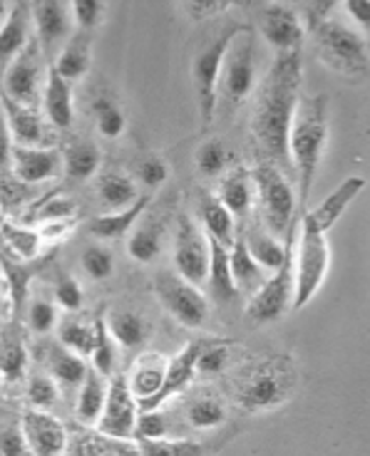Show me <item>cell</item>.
<instances>
[{
	"label": "cell",
	"instance_id": "obj_1",
	"mask_svg": "<svg viewBox=\"0 0 370 456\" xmlns=\"http://www.w3.org/2000/svg\"><path fill=\"white\" fill-rule=\"evenodd\" d=\"M301 50L278 53L256 92L251 112V139L259 161L284 171L289 164V132L301 100Z\"/></svg>",
	"mask_w": 370,
	"mask_h": 456
},
{
	"label": "cell",
	"instance_id": "obj_2",
	"mask_svg": "<svg viewBox=\"0 0 370 456\" xmlns=\"http://www.w3.org/2000/svg\"><path fill=\"white\" fill-rule=\"evenodd\" d=\"M299 385V370L289 354H267L236 370L232 397L249 414H264L289 402Z\"/></svg>",
	"mask_w": 370,
	"mask_h": 456
},
{
	"label": "cell",
	"instance_id": "obj_3",
	"mask_svg": "<svg viewBox=\"0 0 370 456\" xmlns=\"http://www.w3.org/2000/svg\"><path fill=\"white\" fill-rule=\"evenodd\" d=\"M328 147V97H301L289 132V159L299 179V204L308 206L316 174Z\"/></svg>",
	"mask_w": 370,
	"mask_h": 456
},
{
	"label": "cell",
	"instance_id": "obj_4",
	"mask_svg": "<svg viewBox=\"0 0 370 456\" xmlns=\"http://www.w3.org/2000/svg\"><path fill=\"white\" fill-rule=\"evenodd\" d=\"M325 231L311 211H306L299 224V251H296V271H293V310H303L318 290L324 288L325 275L331 268V243Z\"/></svg>",
	"mask_w": 370,
	"mask_h": 456
},
{
	"label": "cell",
	"instance_id": "obj_5",
	"mask_svg": "<svg viewBox=\"0 0 370 456\" xmlns=\"http://www.w3.org/2000/svg\"><path fill=\"white\" fill-rule=\"evenodd\" d=\"M308 33L316 40V53L321 62L336 69L343 77H366L368 75V43L366 35L356 33L341 20L321 18L308 25Z\"/></svg>",
	"mask_w": 370,
	"mask_h": 456
},
{
	"label": "cell",
	"instance_id": "obj_6",
	"mask_svg": "<svg viewBox=\"0 0 370 456\" xmlns=\"http://www.w3.org/2000/svg\"><path fill=\"white\" fill-rule=\"evenodd\" d=\"M246 30H251L249 25H226L224 30L204 40L192 60V80H194V92H197L199 117L201 125L209 126L214 122L217 114V97H219V77L224 57L229 53L232 43Z\"/></svg>",
	"mask_w": 370,
	"mask_h": 456
},
{
	"label": "cell",
	"instance_id": "obj_7",
	"mask_svg": "<svg viewBox=\"0 0 370 456\" xmlns=\"http://www.w3.org/2000/svg\"><path fill=\"white\" fill-rule=\"evenodd\" d=\"M251 183H254L256 196L261 214L267 218V228L271 236H284L293 228V214H296V194L293 186L286 179V174L274 167L256 161L251 171Z\"/></svg>",
	"mask_w": 370,
	"mask_h": 456
},
{
	"label": "cell",
	"instance_id": "obj_8",
	"mask_svg": "<svg viewBox=\"0 0 370 456\" xmlns=\"http://www.w3.org/2000/svg\"><path fill=\"white\" fill-rule=\"evenodd\" d=\"M154 296L160 297L162 308L185 328H204L209 320V300L201 288L192 285L174 271H160L152 281Z\"/></svg>",
	"mask_w": 370,
	"mask_h": 456
},
{
	"label": "cell",
	"instance_id": "obj_9",
	"mask_svg": "<svg viewBox=\"0 0 370 456\" xmlns=\"http://www.w3.org/2000/svg\"><path fill=\"white\" fill-rule=\"evenodd\" d=\"M256 87V43L251 30L242 33L229 47L224 57L219 77V90L224 100L239 107V104L254 92Z\"/></svg>",
	"mask_w": 370,
	"mask_h": 456
},
{
	"label": "cell",
	"instance_id": "obj_10",
	"mask_svg": "<svg viewBox=\"0 0 370 456\" xmlns=\"http://www.w3.org/2000/svg\"><path fill=\"white\" fill-rule=\"evenodd\" d=\"M47 69L43 72V53L40 45L35 40V35L30 37V43L12 57L11 62L5 65L3 72V94L11 97L12 102L25 104V107H33L43 92L45 85Z\"/></svg>",
	"mask_w": 370,
	"mask_h": 456
},
{
	"label": "cell",
	"instance_id": "obj_11",
	"mask_svg": "<svg viewBox=\"0 0 370 456\" xmlns=\"http://www.w3.org/2000/svg\"><path fill=\"white\" fill-rule=\"evenodd\" d=\"M139 404L132 389L127 385V375L115 372L107 382V397L100 419H97V434L104 439L115 442H127L135 434V422H137Z\"/></svg>",
	"mask_w": 370,
	"mask_h": 456
},
{
	"label": "cell",
	"instance_id": "obj_12",
	"mask_svg": "<svg viewBox=\"0 0 370 456\" xmlns=\"http://www.w3.org/2000/svg\"><path fill=\"white\" fill-rule=\"evenodd\" d=\"M291 300H293V246L284 265L267 275L264 285L249 297L243 313L254 325H267L281 320V315L291 308Z\"/></svg>",
	"mask_w": 370,
	"mask_h": 456
},
{
	"label": "cell",
	"instance_id": "obj_13",
	"mask_svg": "<svg viewBox=\"0 0 370 456\" xmlns=\"http://www.w3.org/2000/svg\"><path fill=\"white\" fill-rule=\"evenodd\" d=\"M174 273L192 285L207 283L209 273V239L207 233L189 216H179L174 239Z\"/></svg>",
	"mask_w": 370,
	"mask_h": 456
},
{
	"label": "cell",
	"instance_id": "obj_14",
	"mask_svg": "<svg viewBox=\"0 0 370 456\" xmlns=\"http://www.w3.org/2000/svg\"><path fill=\"white\" fill-rule=\"evenodd\" d=\"M254 18L261 35L267 37L268 45L276 47V53H291L303 47L306 28L296 8L284 3L254 5Z\"/></svg>",
	"mask_w": 370,
	"mask_h": 456
},
{
	"label": "cell",
	"instance_id": "obj_15",
	"mask_svg": "<svg viewBox=\"0 0 370 456\" xmlns=\"http://www.w3.org/2000/svg\"><path fill=\"white\" fill-rule=\"evenodd\" d=\"M30 15H33V30L35 40L40 45V53L45 60H53L55 50H62V45L72 35V12H70L68 3L60 0H43V3H33L30 5Z\"/></svg>",
	"mask_w": 370,
	"mask_h": 456
},
{
	"label": "cell",
	"instance_id": "obj_16",
	"mask_svg": "<svg viewBox=\"0 0 370 456\" xmlns=\"http://www.w3.org/2000/svg\"><path fill=\"white\" fill-rule=\"evenodd\" d=\"M21 429H23L28 446L35 456H65L70 449L68 427L60 422L55 414L43 410H28L21 417Z\"/></svg>",
	"mask_w": 370,
	"mask_h": 456
},
{
	"label": "cell",
	"instance_id": "obj_17",
	"mask_svg": "<svg viewBox=\"0 0 370 456\" xmlns=\"http://www.w3.org/2000/svg\"><path fill=\"white\" fill-rule=\"evenodd\" d=\"M62 174V154L55 147H18L11 151V176L25 186L50 182Z\"/></svg>",
	"mask_w": 370,
	"mask_h": 456
},
{
	"label": "cell",
	"instance_id": "obj_18",
	"mask_svg": "<svg viewBox=\"0 0 370 456\" xmlns=\"http://www.w3.org/2000/svg\"><path fill=\"white\" fill-rule=\"evenodd\" d=\"M199 350H201V340H192L186 342L185 347L174 354V357H169L162 387H160V392H157L154 397L147 399V402H142L139 410H162L164 402H169V399L177 397V395H182V392L192 385V379L197 377Z\"/></svg>",
	"mask_w": 370,
	"mask_h": 456
},
{
	"label": "cell",
	"instance_id": "obj_19",
	"mask_svg": "<svg viewBox=\"0 0 370 456\" xmlns=\"http://www.w3.org/2000/svg\"><path fill=\"white\" fill-rule=\"evenodd\" d=\"M30 353L25 345V332L18 320H11L0 330V379L8 385H18L28 377Z\"/></svg>",
	"mask_w": 370,
	"mask_h": 456
},
{
	"label": "cell",
	"instance_id": "obj_20",
	"mask_svg": "<svg viewBox=\"0 0 370 456\" xmlns=\"http://www.w3.org/2000/svg\"><path fill=\"white\" fill-rule=\"evenodd\" d=\"M0 104H3L5 119H8L12 144H18V147H45V125H43V117L35 112L33 107L12 102L11 97H5L3 92H0Z\"/></svg>",
	"mask_w": 370,
	"mask_h": 456
},
{
	"label": "cell",
	"instance_id": "obj_21",
	"mask_svg": "<svg viewBox=\"0 0 370 456\" xmlns=\"http://www.w3.org/2000/svg\"><path fill=\"white\" fill-rule=\"evenodd\" d=\"M167 362H169V357H164L162 353H142L135 357L127 375V385L137 399V404L147 402L160 392L164 372H167Z\"/></svg>",
	"mask_w": 370,
	"mask_h": 456
},
{
	"label": "cell",
	"instance_id": "obj_22",
	"mask_svg": "<svg viewBox=\"0 0 370 456\" xmlns=\"http://www.w3.org/2000/svg\"><path fill=\"white\" fill-rule=\"evenodd\" d=\"M33 15L28 3H15L0 25V65H8L33 37Z\"/></svg>",
	"mask_w": 370,
	"mask_h": 456
},
{
	"label": "cell",
	"instance_id": "obj_23",
	"mask_svg": "<svg viewBox=\"0 0 370 456\" xmlns=\"http://www.w3.org/2000/svg\"><path fill=\"white\" fill-rule=\"evenodd\" d=\"M43 110L50 125L55 129H70L72 117H75V104H72V85L62 80L53 65L47 68L45 85H43Z\"/></svg>",
	"mask_w": 370,
	"mask_h": 456
},
{
	"label": "cell",
	"instance_id": "obj_24",
	"mask_svg": "<svg viewBox=\"0 0 370 456\" xmlns=\"http://www.w3.org/2000/svg\"><path fill=\"white\" fill-rule=\"evenodd\" d=\"M90 65H93V33L78 30V33L70 35V40L62 45L53 69L62 80L72 85L90 72Z\"/></svg>",
	"mask_w": 370,
	"mask_h": 456
},
{
	"label": "cell",
	"instance_id": "obj_25",
	"mask_svg": "<svg viewBox=\"0 0 370 456\" xmlns=\"http://www.w3.org/2000/svg\"><path fill=\"white\" fill-rule=\"evenodd\" d=\"M243 240H246V248L251 253V258L259 263V268L264 271V273H274L278 271L284 261L289 258L291 246H293V228L289 231V240L286 243H281L276 236H271L268 231L264 228H251V231H246L243 233Z\"/></svg>",
	"mask_w": 370,
	"mask_h": 456
},
{
	"label": "cell",
	"instance_id": "obj_26",
	"mask_svg": "<svg viewBox=\"0 0 370 456\" xmlns=\"http://www.w3.org/2000/svg\"><path fill=\"white\" fill-rule=\"evenodd\" d=\"M104 322L117 345L125 350H142L144 342L150 340V322L137 310L117 308L104 315Z\"/></svg>",
	"mask_w": 370,
	"mask_h": 456
},
{
	"label": "cell",
	"instance_id": "obj_27",
	"mask_svg": "<svg viewBox=\"0 0 370 456\" xmlns=\"http://www.w3.org/2000/svg\"><path fill=\"white\" fill-rule=\"evenodd\" d=\"M207 283L214 303H219V305H229L234 303V297L239 296V290L234 285L232 268H229V248L214 239H209Z\"/></svg>",
	"mask_w": 370,
	"mask_h": 456
},
{
	"label": "cell",
	"instance_id": "obj_28",
	"mask_svg": "<svg viewBox=\"0 0 370 456\" xmlns=\"http://www.w3.org/2000/svg\"><path fill=\"white\" fill-rule=\"evenodd\" d=\"M217 199L221 201V206L236 218H243L249 211H251V204H254V183H251V171L239 169L229 171L224 179L219 182V191H217Z\"/></svg>",
	"mask_w": 370,
	"mask_h": 456
},
{
	"label": "cell",
	"instance_id": "obj_29",
	"mask_svg": "<svg viewBox=\"0 0 370 456\" xmlns=\"http://www.w3.org/2000/svg\"><path fill=\"white\" fill-rule=\"evenodd\" d=\"M229 268H232L234 285H236L239 293H251L254 296L267 281V273L259 268V263L251 258V253L246 248L243 233H236V239L229 246Z\"/></svg>",
	"mask_w": 370,
	"mask_h": 456
},
{
	"label": "cell",
	"instance_id": "obj_30",
	"mask_svg": "<svg viewBox=\"0 0 370 456\" xmlns=\"http://www.w3.org/2000/svg\"><path fill=\"white\" fill-rule=\"evenodd\" d=\"M43 357H45V367L50 377L58 385H65V387H80L87 370H90V365L82 360L80 354L65 350L60 342L58 345H47Z\"/></svg>",
	"mask_w": 370,
	"mask_h": 456
},
{
	"label": "cell",
	"instance_id": "obj_31",
	"mask_svg": "<svg viewBox=\"0 0 370 456\" xmlns=\"http://www.w3.org/2000/svg\"><path fill=\"white\" fill-rule=\"evenodd\" d=\"M150 201L152 199L147 194L137 196V201L129 204L127 208L110 211V214H104V216L95 218L93 224H90V231H93L95 236H100V239H122V236H127L129 231L135 228L139 216L150 208Z\"/></svg>",
	"mask_w": 370,
	"mask_h": 456
},
{
	"label": "cell",
	"instance_id": "obj_32",
	"mask_svg": "<svg viewBox=\"0 0 370 456\" xmlns=\"http://www.w3.org/2000/svg\"><path fill=\"white\" fill-rule=\"evenodd\" d=\"M197 214L207 239L219 240L221 246H232L234 240V216L221 206V201L214 194L199 196Z\"/></svg>",
	"mask_w": 370,
	"mask_h": 456
},
{
	"label": "cell",
	"instance_id": "obj_33",
	"mask_svg": "<svg viewBox=\"0 0 370 456\" xmlns=\"http://www.w3.org/2000/svg\"><path fill=\"white\" fill-rule=\"evenodd\" d=\"M107 377L95 372L93 367L87 370V375L82 379L80 392H78V404H75V417L80 419L85 427H95L100 414H103L104 397H107Z\"/></svg>",
	"mask_w": 370,
	"mask_h": 456
},
{
	"label": "cell",
	"instance_id": "obj_34",
	"mask_svg": "<svg viewBox=\"0 0 370 456\" xmlns=\"http://www.w3.org/2000/svg\"><path fill=\"white\" fill-rule=\"evenodd\" d=\"M100 159L103 154L93 142H75L62 154V174L68 182H87L95 171L100 169Z\"/></svg>",
	"mask_w": 370,
	"mask_h": 456
},
{
	"label": "cell",
	"instance_id": "obj_35",
	"mask_svg": "<svg viewBox=\"0 0 370 456\" xmlns=\"http://www.w3.org/2000/svg\"><path fill=\"white\" fill-rule=\"evenodd\" d=\"M185 417L189 427H194L199 432H209V429H217L226 422V404L217 395L201 392L186 402Z\"/></svg>",
	"mask_w": 370,
	"mask_h": 456
},
{
	"label": "cell",
	"instance_id": "obj_36",
	"mask_svg": "<svg viewBox=\"0 0 370 456\" xmlns=\"http://www.w3.org/2000/svg\"><path fill=\"white\" fill-rule=\"evenodd\" d=\"M0 243L8 248V251L21 258V261H35L40 253H43V236L40 231L33 226H21V224H11L5 221L0 226Z\"/></svg>",
	"mask_w": 370,
	"mask_h": 456
},
{
	"label": "cell",
	"instance_id": "obj_37",
	"mask_svg": "<svg viewBox=\"0 0 370 456\" xmlns=\"http://www.w3.org/2000/svg\"><path fill=\"white\" fill-rule=\"evenodd\" d=\"M0 271L5 275V285L11 290V305L12 310H23V305L28 303V285H30V278H33V271L25 265V261L15 258L3 243H0Z\"/></svg>",
	"mask_w": 370,
	"mask_h": 456
},
{
	"label": "cell",
	"instance_id": "obj_38",
	"mask_svg": "<svg viewBox=\"0 0 370 456\" xmlns=\"http://www.w3.org/2000/svg\"><path fill=\"white\" fill-rule=\"evenodd\" d=\"M97 194L103 199V204L112 211L127 208L129 204L137 201V186L135 182L125 176L122 171H104L97 179Z\"/></svg>",
	"mask_w": 370,
	"mask_h": 456
},
{
	"label": "cell",
	"instance_id": "obj_39",
	"mask_svg": "<svg viewBox=\"0 0 370 456\" xmlns=\"http://www.w3.org/2000/svg\"><path fill=\"white\" fill-rule=\"evenodd\" d=\"M236 347L234 340H201V350L197 354V377L211 379V377L226 372L232 365V350Z\"/></svg>",
	"mask_w": 370,
	"mask_h": 456
},
{
	"label": "cell",
	"instance_id": "obj_40",
	"mask_svg": "<svg viewBox=\"0 0 370 456\" xmlns=\"http://www.w3.org/2000/svg\"><path fill=\"white\" fill-rule=\"evenodd\" d=\"M58 340L65 350L80 354L82 360L90 357L95 342V318H68L58 322Z\"/></svg>",
	"mask_w": 370,
	"mask_h": 456
},
{
	"label": "cell",
	"instance_id": "obj_41",
	"mask_svg": "<svg viewBox=\"0 0 370 456\" xmlns=\"http://www.w3.org/2000/svg\"><path fill=\"white\" fill-rule=\"evenodd\" d=\"M90 362H93L95 372H100V375L107 377V379L117 372L115 338L107 330L104 315H97V318H95V342L93 353H90Z\"/></svg>",
	"mask_w": 370,
	"mask_h": 456
},
{
	"label": "cell",
	"instance_id": "obj_42",
	"mask_svg": "<svg viewBox=\"0 0 370 456\" xmlns=\"http://www.w3.org/2000/svg\"><path fill=\"white\" fill-rule=\"evenodd\" d=\"M127 253L132 261L152 263L162 253V226L160 224H142L127 239Z\"/></svg>",
	"mask_w": 370,
	"mask_h": 456
},
{
	"label": "cell",
	"instance_id": "obj_43",
	"mask_svg": "<svg viewBox=\"0 0 370 456\" xmlns=\"http://www.w3.org/2000/svg\"><path fill=\"white\" fill-rule=\"evenodd\" d=\"M93 114L95 122H97V132H100L103 137L117 139L125 134L127 119H125V112L117 107V102L112 97H95Z\"/></svg>",
	"mask_w": 370,
	"mask_h": 456
},
{
	"label": "cell",
	"instance_id": "obj_44",
	"mask_svg": "<svg viewBox=\"0 0 370 456\" xmlns=\"http://www.w3.org/2000/svg\"><path fill=\"white\" fill-rule=\"evenodd\" d=\"M137 456H204L207 449L194 439H152L137 442Z\"/></svg>",
	"mask_w": 370,
	"mask_h": 456
},
{
	"label": "cell",
	"instance_id": "obj_45",
	"mask_svg": "<svg viewBox=\"0 0 370 456\" xmlns=\"http://www.w3.org/2000/svg\"><path fill=\"white\" fill-rule=\"evenodd\" d=\"M80 265L87 278L103 283V281L112 278V273H115V253L110 251L107 246L93 243V246H87V248L82 251Z\"/></svg>",
	"mask_w": 370,
	"mask_h": 456
},
{
	"label": "cell",
	"instance_id": "obj_46",
	"mask_svg": "<svg viewBox=\"0 0 370 456\" xmlns=\"http://www.w3.org/2000/svg\"><path fill=\"white\" fill-rule=\"evenodd\" d=\"M25 399H28L30 410L47 411L50 407H55V404H58V399H60L58 382H55L50 375L28 377V385H25Z\"/></svg>",
	"mask_w": 370,
	"mask_h": 456
},
{
	"label": "cell",
	"instance_id": "obj_47",
	"mask_svg": "<svg viewBox=\"0 0 370 456\" xmlns=\"http://www.w3.org/2000/svg\"><path fill=\"white\" fill-rule=\"evenodd\" d=\"M25 320H28L30 332H35V335H50L60 322L58 305L45 300V297H33L28 303V310H25Z\"/></svg>",
	"mask_w": 370,
	"mask_h": 456
},
{
	"label": "cell",
	"instance_id": "obj_48",
	"mask_svg": "<svg viewBox=\"0 0 370 456\" xmlns=\"http://www.w3.org/2000/svg\"><path fill=\"white\" fill-rule=\"evenodd\" d=\"M197 169L201 176H219L226 161H229V149L221 139H209L197 149Z\"/></svg>",
	"mask_w": 370,
	"mask_h": 456
},
{
	"label": "cell",
	"instance_id": "obj_49",
	"mask_svg": "<svg viewBox=\"0 0 370 456\" xmlns=\"http://www.w3.org/2000/svg\"><path fill=\"white\" fill-rule=\"evenodd\" d=\"M167 434H169V422L162 410H139L132 439L152 442V439H164Z\"/></svg>",
	"mask_w": 370,
	"mask_h": 456
},
{
	"label": "cell",
	"instance_id": "obj_50",
	"mask_svg": "<svg viewBox=\"0 0 370 456\" xmlns=\"http://www.w3.org/2000/svg\"><path fill=\"white\" fill-rule=\"evenodd\" d=\"M70 12H72V23H78L80 30L93 33L95 28L103 23L107 5L100 3V0H80V3H72L70 5Z\"/></svg>",
	"mask_w": 370,
	"mask_h": 456
},
{
	"label": "cell",
	"instance_id": "obj_51",
	"mask_svg": "<svg viewBox=\"0 0 370 456\" xmlns=\"http://www.w3.org/2000/svg\"><path fill=\"white\" fill-rule=\"evenodd\" d=\"M0 456H35L21 424H0Z\"/></svg>",
	"mask_w": 370,
	"mask_h": 456
},
{
	"label": "cell",
	"instance_id": "obj_52",
	"mask_svg": "<svg viewBox=\"0 0 370 456\" xmlns=\"http://www.w3.org/2000/svg\"><path fill=\"white\" fill-rule=\"evenodd\" d=\"M85 303V293H82L80 283L70 275H60L55 283V305H60L68 313H78Z\"/></svg>",
	"mask_w": 370,
	"mask_h": 456
},
{
	"label": "cell",
	"instance_id": "obj_53",
	"mask_svg": "<svg viewBox=\"0 0 370 456\" xmlns=\"http://www.w3.org/2000/svg\"><path fill=\"white\" fill-rule=\"evenodd\" d=\"M35 208V216L40 221V226L43 224H55V221H72L75 216V206L70 204L68 199H43V204L33 206Z\"/></svg>",
	"mask_w": 370,
	"mask_h": 456
},
{
	"label": "cell",
	"instance_id": "obj_54",
	"mask_svg": "<svg viewBox=\"0 0 370 456\" xmlns=\"http://www.w3.org/2000/svg\"><path fill=\"white\" fill-rule=\"evenodd\" d=\"M137 179L147 189H160L167 179H169V167L162 157H144V159L137 164Z\"/></svg>",
	"mask_w": 370,
	"mask_h": 456
},
{
	"label": "cell",
	"instance_id": "obj_55",
	"mask_svg": "<svg viewBox=\"0 0 370 456\" xmlns=\"http://www.w3.org/2000/svg\"><path fill=\"white\" fill-rule=\"evenodd\" d=\"M11 129H8V119H5V112H3V104H0V176L11 174Z\"/></svg>",
	"mask_w": 370,
	"mask_h": 456
},
{
	"label": "cell",
	"instance_id": "obj_56",
	"mask_svg": "<svg viewBox=\"0 0 370 456\" xmlns=\"http://www.w3.org/2000/svg\"><path fill=\"white\" fill-rule=\"evenodd\" d=\"M343 11L348 12V18L353 20V23L358 25L360 30L366 33L368 30V20H370V0H348L346 5H343Z\"/></svg>",
	"mask_w": 370,
	"mask_h": 456
},
{
	"label": "cell",
	"instance_id": "obj_57",
	"mask_svg": "<svg viewBox=\"0 0 370 456\" xmlns=\"http://www.w3.org/2000/svg\"><path fill=\"white\" fill-rule=\"evenodd\" d=\"M232 5H226V3H186L185 11L189 15H217V12H224L229 11Z\"/></svg>",
	"mask_w": 370,
	"mask_h": 456
},
{
	"label": "cell",
	"instance_id": "obj_58",
	"mask_svg": "<svg viewBox=\"0 0 370 456\" xmlns=\"http://www.w3.org/2000/svg\"><path fill=\"white\" fill-rule=\"evenodd\" d=\"M8 11H11V5H8V3H0V25H3V20H5Z\"/></svg>",
	"mask_w": 370,
	"mask_h": 456
},
{
	"label": "cell",
	"instance_id": "obj_59",
	"mask_svg": "<svg viewBox=\"0 0 370 456\" xmlns=\"http://www.w3.org/2000/svg\"><path fill=\"white\" fill-rule=\"evenodd\" d=\"M3 214H5V211H3V206H0V226L5 224V216H3Z\"/></svg>",
	"mask_w": 370,
	"mask_h": 456
},
{
	"label": "cell",
	"instance_id": "obj_60",
	"mask_svg": "<svg viewBox=\"0 0 370 456\" xmlns=\"http://www.w3.org/2000/svg\"><path fill=\"white\" fill-rule=\"evenodd\" d=\"M0 382H3V379H0Z\"/></svg>",
	"mask_w": 370,
	"mask_h": 456
}]
</instances>
